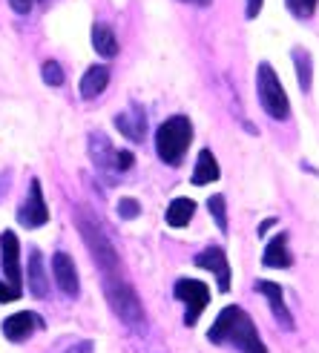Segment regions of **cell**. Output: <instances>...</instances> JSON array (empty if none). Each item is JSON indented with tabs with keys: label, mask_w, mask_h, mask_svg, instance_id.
Listing matches in <instances>:
<instances>
[{
	"label": "cell",
	"mask_w": 319,
	"mask_h": 353,
	"mask_svg": "<svg viewBox=\"0 0 319 353\" xmlns=\"http://www.w3.org/2000/svg\"><path fill=\"white\" fill-rule=\"evenodd\" d=\"M138 213H141V204H138L135 199H121V201H118V216H121V219L130 221V219H135Z\"/></svg>",
	"instance_id": "25"
},
{
	"label": "cell",
	"mask_w": 319,
	"mask_h": 353,
	"mask_svg": "<svg viewBox=\"0 0 319 353\" xmlns=\"http://www.w3.org/2000/svg\"><path fill=\"white\" fill-rule=\"evenodd\" d=\"M44 327V319L38 313H32V310H21V313H14L9 316V319H3V336L9 342H26L35 330H41Z\"/></svg>",
	"instance_id": "9"
},
{
	"label": "cell",
	"mask_w": 319,
	"mask_h": 353,
	"mask_svg": "<svg viewBox=\"0 0 319 353\" xmlns=\"http://www.w3.org/2000/svg\"><path fill=\"white\" fill-rule=\"evenodd\" d=\"M0 264H3V276L9 279V288L14 293H23V276H21V241L12 230L0 236Z\"/></svg>",
	"instance_id": "7"
},
{
	"label": "cell",
	"mask_w": 319,
	"mask_h": 353,
	"mask_svg": "<svg viewBox=\"0 0 319 353\" xmlns=\"http://www.w3.org/2000/svg\"><path fill=\"white\" fill-rule=\"evenodd\" d=\"M196 264L216 276L222 293L230 290V264H227V253L222 250V247H207V250H202V253L196 256Z\"/></svg>",
	"instance_id": "10"
},
{
	"label": "cell",
	"mask_w": 319,
	"mask_h": 353,
	"mask_svg": "<svg viewBox=\"0 0 319 353\" xmlns=\"http://www.w3.org/2000/svg\"><path fill=\"white\" fill-rule=\"evenodd\" d=\"M66 353H93V342H78V345H72Z\"/></svg>",
	"instance_id": "29"
},
{
	"label": "cell",
	"mask_w": 319,
	"mask_h": 353,
	"mask_svg": "<svg viewBox=\"0 0 319 353\" xmlns=\"http://www.w3.org/2000/svg\"><path fill=\"white\" fill-rule=\"evenodd\" d=\"M133 161H135V158H133V152H127V150H121V152H115V172H124V170H130L133 167Z\"/></svg>",
	"instance_id": "26"
},
{
	"label": "cell",
	"mask_w": 319,
	"mask_h": 353,
	"mask_svg": "<svg viewBox=\"0 0 319 353\" xmlns=\"http://www.w3.org/2000/svg\"><path fill=\"white\" fill-rule=\"evenodd\" d=\"M78 230L86 241V247H90V253L95 259V264L101 268L104 279H110V276H118V253H115V247L113 241L106 239V233L101 230V224L95 219H90L84 213V210H78Z\"/></svg>",
	"instance_id": "4"
},
{
	"label": "cell",
	"mask_w": 319,
	"mask_h": 353,
	"mask_svg": "<svg viewBox=\"0 0 319 353\" xmlns=\"http://www.w3.org/2000/svg\"><path fill=\"white\" fill-rule=\"evenodd\" d=\"M90 150H93V161H95V167L98 170H110V172H115V150L110 147V141H106L101 132H95L93 138H90Z\"/></svg>",
	"instance_id": "17"
},
{
	"label": "cell",
	"mask_w": 319,
	"mask_h": 353,
	"mask_svg": "<svg viewBox=\"0 0 319 353\" xmlns=\"http://www.w3.org/2000/svg\"><path fill=\"white\" fill-rule=\"evenodd\" d=\"M207 339L222 347H236L239 353H268L253 319L236 305L224 307L216 316V322L207 330Z\"/></svg>",
	"instance_id": "1"
},
{
	"label": "cell",
	"mask_w": 319,
	"mask_h": 353,
	"mask_svg": "<svg viewBox=\"0 0 319 353\" xmlns=\"http://www.w3.org/2000/svg\"><path fill=\"white\" fill-rule=\"evenodd\" d=\"M104 290H106V299H110V307L124 325L133 330H144V307H141L135 290L121 279V273L104 279Z\"/></svg>",
	"instance_id": "3"
},
{
	"label": "cell",
	"mask_w": 319,
	"mask_h": 353,
	"mask_svg": "<svg viewBox=\"0 0 319 353\" xmlns=\"http://www.w3.org/2000/svg\"><path fill=\"white\" fill-rule=\"evenodd\" d=\"M93 46L98 55L104 58H113L115 52H118V41H115V32L110 26H104V23H95L93 26Z\"/></svg>",
	"instance_id": "19"
},
{
	"label": "cell",
	"mask_w": 319,
	"mask_h": 353,
	"mask_svg": "<svg viewBox=\"0 0 319 353\" xmlns=\"http://www.w3.org/2000/svg\"><path fill=\"white\" fill-rule=\"evenodd\" d=\"M106 83H110V69H106V66L86 69V75H84V81H81V98L93 101L95 95H101V92L106 90Z\"/></svg>",
	"instance_id": "16"
},
{
	"label": "cell",
	"mask_w": 319,
	"mask_h": 353,
	"mask_svg": "<svg viewBox=\"0 0 319 353\" xmlns=\"http://www.w3.org/2000/svg\"><path fill=\"white\" fill-rule=\"evenodd\" d=\"M173 293H175V299H179V302H184V307H187L184 325L193 327V325L199 322V316L204 313V307L210 305V290H207V285H204V281H199V279H179V281H175V288H173Z\"/></svg>",
	"instance_id": "6"
},
{
	"label": "cell",
	"mask_w": 319,
	"mask_h": 353,
	"mask_svg": "<svg viewBox=\"0 0 319 353\" xmlns=\"http://www.w3.org/2000/svg\"><path fill=\"white\" fill-rule=\"evenodd\" d=\"M262 261H264V268H291L293 256H291V250H288V233H279V236L268 244V250H264Z\"/></svg>",
	"instance_id": "14"
},
{
	"label": "cell",
	"mask_w": 319,
	"mask_h": 353,
	"mask_svg": "<svg viewBox=\"0 0 319 353\" xmlns=\"http://www.w3.org/2000/svg\"><path fill=\"white\" fill-rule=\"evenodd\" d=\"M52 273H55V281H58V288L61 293L66 296H78L81 285H78V270H75V261L69 259L66 253H55L52 256Z\"/></svg>",
	"instance_id": "11"
},
{
	"label": "cell",
	"mask_w": 319,
	"mask_h": 353,
	"mask_svg": "<svg viewBox=\"0 0 319 353\" xmlns=\"http://www.w3.org/2000/svg\"><path fill=\"white\" fill-rule=\"evenodd\" d=\"M17 221H21L23 227H29V230H35V227H44L49 221V207L44 201V190H41L38 179L29 184V199L21 204V210H17Z\"/></svg>",
	"instance_id": "8"
},
{
	"label": "cell",
	"mask_w": 319,
	"mask_h": 353,
	"mask_svg": "<svg viewBox=\"0 0 319 353\" xmlns=\"http://www.w3.org/2000/svg\"><path fill=\"white\" fill-rule=\"evenodd\" d=\"M29 293L35 299H44L49 293V279H46V270H44V256L38 250H32V256H29Z\"/></svg>",
	"instance_id": "15"
},
{
	"label": "cell",
	"mask_w": 319,
	"mask_h": 353,
	"mask_svg": "<svg viewBox=\"0 0 319 353\" xmlns=\"http://www.w3.org/2000/svg\"><path fill=\"white\" fill-rule=\"evenodd\" d=\"M216 179H219V164H216V158H213L210 150H202V152H199V161H196V170H193V184L204 187V184L216 181Z\"/></svg>",
	"instance_id": "18"
},
{
	"label": "cell",
	"mask_w": 319,
	"mask_h": 353,
	"mask_svg": "<svg viewBox=\"0 0 319 353\" xmlns=\"http://www.w3.org/2000/svg\"><path fill=\"white\" fill-rule=\"evenodd\" d=\"M319 0H288V9L296 14V17H311L313 9H316Z\"/></svg>",
	"instance_id": "24"
},
{
	"label": "cell",
	"mask_w": 319,
	"mask_h": 353,
	"mask_svg": "<svg viewBox=\"0 0 319 353\" xmlns=\"http://www.w3.org/2000/svg\"><path fill=\"white\" fill-rule=\"evenodd\" d=\"M256 290L268 299V305H271V310H273V319L285 327V330H293V316H291V310H288V305H285V296H282V288L279 285H273V281H256Z\"/></svg>",
	"instance_id": "12"
},
{
	"label": "cell",
	"mask_w": 319,
	"mask_h": 353,
	"mask_svg": "<svg viewBox=\"0 0 319 353\" xmlns=\"http://www.w3.org/2000/svg\"><path fill=\"white\" fill-rule=\"evenodd\" d=\"M293 61H296V78L302 83V90H311V55L305 49H293Z\"/></svg>",
	"instance_id": "21"
},
{
	"label": "cell",
	"mask_w": 319,
	"mask_h": 353,
	"mask_svg": "<svg viewBox=\"0 0 319 353\" xmlns=\"http://www.w3.org/2000/svg\"><path fill=\"white\" fill-rule=\"evenodd\" d=\"M44 81H46L49 86H61V83H64V69H61V63L46 61V63H44Z\"/></svg>",
	"instance_id": "23"
},
{
	"label": "cell",
	"mask_w": 319,
	"mask_h": 353,
	"mask_svg": "<svg viewBox=\"0 0 319 353\" xmlns=\"http://www.w3.org/2000/svg\"><path fill=\"white\" fill-rule=\"evenodd\" d=\"M256 90H259V101L264 112L276 121H285L291 115V103L288 95L282 90V81L279 75L271 69V63H259V72H256Z\"/></svg>",
	"instance_id": "5"
},
{
	"label": "cell",
	"mask_w": 319,
	"mask_h": 353,
	"mask_svg": "<svg viewBox=\"0 0 319 353\" xmlns=\"http://www.w3.org/2000/svg\"><path fill=\"white\" fill-rule=\"evenodd\" d=\"M14 299H21V293H14L9 285L0 281V302H14Z\"/></svg>",
	"instance_id": "27"
},
{
	"label": "cell",
	"mask_w": 319,
	"mask_h": 353,
	"mask_svg": "<svg viewBox=\"0 0 319 353\" xmlns=\"http://www.w3.org/2000/svg\"><path fill=\"white\" fill-rule=\"evenodd\" d=\"M9 3H12V9H14L17 14H29V9H32L35 0H9Z\"/></svg>",
	"instance_id": "28"
},
{
	"label": "cell",
	"mask_w": 319,
	"mask_h": 353,
	"mask_svg": "<svg viewBox=\"0 0 319 353\" xmlns=\"http://www.w3.org/2000/svg\"><path fill=\"white\" fill-rule=\"evenodd\" d=\"M193 213H196V201L190 199H175L170 207H167V224L170 227H187Z\"/></svg>",
	"instance_id": "20"
},
{
	"label": "cell",
	"mask_w": 319,
	"mask_h": 353,
	"mask_svg": "<svg viewBox=\"0 0 319 353\" xmlns=\"http://www.w3.org/2000/svg\"><path fill=\"white\" fill-rule=\"evenodd\" d=\"M262 9V0H247V17H256Z\"/></svg>",
	"instance_id": "30"
},
{
	"label": "cell",
	"mask_w": 319,
	"mask_h": 353,
	"mask_svg": "<svg viewBox=\"0 0 319 353\" xmlns=\"http://www.w3.org/2000/svg\"><path fill=\"white\" fill-rule=\"evenodd\" d=\"M115 127L127 135L130 141H144V132H147V118L138 107H130L124 110L121 115H115Z\"/></svg>",
	"instance_id": "13"
},
{
	"label": "cell",
	"mask_w": 319,
	"mask_h": 353,
	"mask_svg": "<svg viewBox=\"0 0 319 353\" xmlns=\"http://www.w3.org/2000/svg\"><path fill=\"white\" fill-rule=\"evenodd\" d=\"M190 141H193L190 121L184 115H173L155 132V152H158V158H162L164 164L179 167L187 147H190Z\"/></svg>",
	"instance_id": "2"
},
{
	"label": "cell",
	"mask_w": 319,
	"mask_h": 353,
	"mask_svg": "<svg viewBox=\"0 0 319 353\" xmlns=\"http://www.w3.org/2000/svg\"><path fill=\"white\" fill-rule=\"evenodd\" d=\"M207 207H210L213 219H216L219 230H222V233H227V210H224V196H213V199L207 201Z\"/></svg>",
	"instance_id": "22"
},
{
	"label": "cell",
	"mask_w": 319,
	"mask_h": 353,
	"mask_svg": "<svg viewBox=\"0 0 319 353\" xmlns=\"http://www.w3.org/2000/svg\"><path fill=\"white\" fill-rule=\"evenodd\" d=\"M187 3H196V6H210V0H187Z\"/></svg>",
	"instance_id": "31"
}]
</instances>
